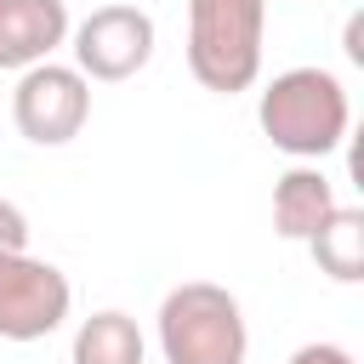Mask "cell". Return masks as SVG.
<instances>
[{
	"label": "cell",
	"instance_id": "1",
	"mask_svg": "<svg viewBox=\"0 0 364 364\" xmlns=\"http://www.w3.org/2000/svg\"><path fill=\"white\" fill-rule=\"evenodd\" d=\"M256 125L279 154L307 165V159H324L347 142L353 102H347V85L330 68L301 63V68H284V74L267 80V91L256 102Z\"/></svg>",
	"mask_w": 364,
	"mask_h": 364
},
{
	"label": "cell",
	"instance_id": "2",
	"mask_svg": "<svg viewBox=\"0 0 364 364\" xmlns=\"http://www.w3.org/2000/svg\"><path fill=\"white\" fill-rule=\"evenodd\" d=\"M154 330H159L165 364H245L250 353V324H245L239 296L210 279H188L165 290Z\"/></svg>",
	"mask_w": 364,
	"mask_h": 364
},
{
	"label": "cell",
	"instance_id": "3",
	"mask_svg": "<svg viewBox=\"0 0 364 364\" xmlns=\"http://www.w3.org/2000/svg\"><path fill=\"white\" fill-rule=\"evenodd\" d=\"M267 46V0H188V74L216 91H250Z\"/></svg>",
	"mask_w": 364,
	"mask_h": 364
},
{
	"label": "cell",
	"instance_id": "4",
	"mask_svg": "<svg viewBox=\"0 0 364 364\" xmlns=\"http://www.w3.org/2000/svg\"><path fill=\"white\" fill-rule=\"evenodd\" d=\"M91 119V80L74 63H34L11 85V125L34 148H63Z\"/></svg>",
	"mask_w": 364,
	"mask_h": 364
},
{
	"label": "cell",
	"instance_id": "5",
	"mask_svg": "<svg viewBox=\"0 0 364 364\" xmlns=\"http://www.w3.org/2000/svg\"><path fill=\"white\" fill-rule=\"evenodd\" d=\"M74 307V284L63 267L6 250L0 256V336L6 341H46Z\"/></svg>",
	"mask_w": 364,
	"mask_h": 364
},
{
	"label": "cell",
	"instance_id": "6",
	"mask_svg": "<svg viewBox=\"0 0 364 364\" xmlns=\"http://www.w3.org/2000/svg\"><path fill=\"white\" fill-rule=\"evenodd\" d=\"M68 40H74V68L85 80L114 85V80H131L154 63L159 28L142 6H97L91 17H80L68 28Z\"/></svg>",
	"mask_w": 364,
	"mask_h": 364
},
{
	"label": "cell",
	"instance_id": "7",
	"mask_svg": "<svg viewBox=\"0 0 364 364\" xmlns=\"http://www.w3.org/2000/svg\"><path fill=\"white\" fill-rule=\"evenodd\" d=\"M68 28V0H0V68L23 74L34 63H51Z\"/></svg>",
	"mask_w": 364,
	"mask_h": 364
},
{
	"label": "cell",
	"instance_id": "8",
	"mask_svg": "<svg viewBox=\"0 0 364 364\" xmlns=\"http://www.w3.org/2000/svg\"><path fill=\"white\" fill-rule=\"evenodd\" d=\"M336 205H341V199H336V182H330L318 165H290V171L273 182V233L290 239V245H307V239L330 222Z\"/></svg>",
	"mask_w": 364,
	"mask_h": 364
},
{
	"label": "cell",
	"instance_id": "9",
	"mask_svg": "<svg viewBox=\"0 0 364 364\" xmlns=\"http://www.w3.org/2000/svg\"><path fill=\"white\" fill-rule=\"evenodd\" d=\"M142 358H148V341H142L136 318L119 313V307L80 318L74 347H68V364H142Z\"/></svg>",
	"mask_w": 364,
	"mask_h": 364
},
{
	"label": "cell",
	"instance_id": "10",
	"mask_svg": "<svg viewBox=\"0 0 364 364\" xmlns=\"http://www.w3.org/2000/svg\"><path fill=\"white\" fill-rule=\"evenodd\" d=\"M307 250H313L318 273H330L336 284H358L364 279V210L336 205L330 222L307 239Z\"/></svg>",
	"mask_w": 364,
	"mask_h": 364
},
{
	"label": "cell",
	"instance_id": "11",
	"mask_svg": "<svg viewBox=\"0 0 364 364\" xmlns=\"http://www.w3.org/2000/svg\"><path fill=\"white\" fill-rule=\"evenodd\" d=\"M6 250H28V216L11 199H0V256Z\"/></svg>",
	"mask_w": 364,
	"mask_h": 364
},
{
	"label": "cell",
	"instance_id": "12",
	"mask_svg": "<svg viewBox=\"0 0 364 364\" xmlns=\"http://www.w3.org/2000/svg\"><path fill=\"white\" fill-rule=\"evenodd\" d=\"M284 364H358V358H353L341 341H301Z\"/></svg>",
	"mask_w": 364,
	"mask_h": 364
}]
</instances>
